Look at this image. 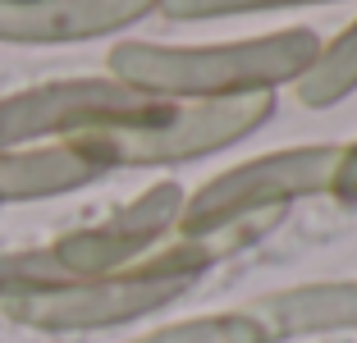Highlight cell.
Listing matches in <instances>:
<instances>
[{"mask_svg":"<svg viewBox=\"0 0 357 343\" xmlns=\"http://www.w3.org/2000/svg\"><path fill=\"white\" fill-rule=\"evenodd\" d=\"M321 37L307 28H284L248 42L211 46H160L119 42L110 51V78L160 101H225V96L280 92L312 69Z\"/></svg>","mask_w":357,"mask_h":343,"instance_id":"obj_1","label":"cell"},{"mask_svg":"<svg viewBox=\"0 0 357 343\" xmlns=\"http://www.w3.org/2000/svg\"><path fill=\"white\" fill-rule=\"evenodd\" d=\"M252 238L243 234H220V238H174L147 261H137L119 275H101V280H69L51 284V289H28L0 298V312L32 330H110V325H128L142 316L160 312L169 302H178L202 275L225 261L229 252L248 247Z\"/></svg>","mask_w":357,"mask_h":343,"instance_id":"obj_2","label":"cell"},{"mask_svg":"<svg viewBox=\"0 0 357 343\" xmlns=\"http://www.w3.org/2000/svg\"><path fill=\"white\" fill-rule=\"evenodd\" d=\"M339 160H344V146L335 142L289 146V151L243 160L183 197L174 238H220V234L261 238L266 229L280 224L294 201L335 192Z\"/></svg>","mask_w":357,"mask_h":343,"instance_id":"obj_3","label":"cell"},{"mask_svg":"<svg viewBox=\"0 0 357 343\" xmlns=\"http://www.w3.org/2000/svg\"><path fill=\"white\" fill-rule=\"evenodd\" d=\"M183 197L188 192L178 183H151L142 197L119 206L101 224L74 229V234L55 238L51 247L0 257V298L28 289H51V284H69V280H101V275H119L137 261H147L178 229Z\"/></svg>","mask_w":357,"mask_h":343,"instance_id":"obj_4","label":"cell"},{"mask_svg":"<svg viewBox=\"0 0 357 343\" xmlns=\"http://www.w3.org/2000/svg\"><path fill=\"white\" fill-rule=\"evenodd\" d=\"M275 114V92L257 96H225V101H169L165 114L133 128H105V133L74 137V151H83L101 169H137V165H183V160L215 156L225 146L252 137Z\"/></svg>","mask_w":357,"mask_h":343,"instance_id":"obj_5","label":"cell"},{"mask_svg":"<svg viewBox=\"0 0 357 343\" xmlns=\"http://www.w3.org/2000/svg\"><path fill=\"white\" fill-rule=\"evenodd\" d=\"M169 101L124 87L119 78H60L0 101V151L46 142V137H87L105 128H133L165 114Z\"/></svg>","mask_w":357,"mask_h":343,"instance_id":"obj_6","label":"cell"},{"mask_svg":"<svg viewBox=\"0 0 357 343\" xmlns=\"http://www.w3.org/2000/svg\"><path fill=\"white\" fill-rule=\"evenodd\" d=\"M151 10L156 0H0V42H87L147 19Z\"/></svg>","mask_w":357,"mask_h":343,"instance_id":"obj_7","label":"cell"},{"mask_svg":"<svg viewBox=\"0 0 357 343\" xmlns=\"http://www.w3.org/2000/svg\"><path fill=\"white\" fill-rule=\"evenodd\" d=\"M261 316L275 343L284 339H316V334H344L357 330V280H321L294 284V289L266 293L248 307Z\"/></svg>","mask_w":357,"mask_h":343,"instance_id":"obj_8","label":"cell"},{"mask_svg":"<svg viewBox=\"0 0 357 343\" xmlns=\"http://www.w3.org/2000/svg\"><path fill=\"white\" fill-rule=\"evenodd\" d=\"M105 169L92 165L83 151L69 142L55 146H19V151H0V201H42L60 192L96 183Z\"/></svg>","mask_w":357,"mask_h":343,"instance_id":"obj_9","label":"cell"},{"mask_svg":"<svg viewBox=\"0 0 357 343\" xmlns=\"http://www.w3.org/2000/svg\"><path fill=\"white\" fill-rule=\"evenodd\" d=\"M294 92L307 110H330V105L348 101L357 92V19L339 32L335 42H321L312 69L294 83Z\"/></svg>","mask_w":357,"mask_h":343,"instance_id":"obj_10","label":"cell"},{"mask_svg":"<svg viewBox=\"0 0 357 343\" xmlns=\"http://www.w3.org/2000/svg\"><path fill=\"white\" fill-rule=\"evenodd\" d=\"M128 343H275V339L261 325V316L252 312H211L192 316V321H174L165 330H151Z\"/></svg>","mask_w":357,"mask_h":343,"instance_id":"obj_11","label":"cell"},{"mask_svg":"<svg viewBox=\"0 0 357 343\" xmlns=\"http://www.w3.org/2000/svg\"><path fill=\"white\" fill-rule=\"evenodd\" d=\"M298 5H335V0H156L165 19H229V14L298 10Z\"/></svg>","mask_w":357,"mask_h":343,"instance_id":"obj_12","label":"cell"},{"mask_svg":"<svg viewBox=\"0 0 357 343\" xmlns=\"http://www.w3.org/2000/svg\"><path fill=\"white\" fill-rule=\"evenodd\" d=\"M335 201H344V206H357V142L344 146V160H339V178H335V192H330Z\"/></svg>","mask_w":357,"mask_h":343,"instance_id":"obj_13","label":"cell"}]
</instances>
